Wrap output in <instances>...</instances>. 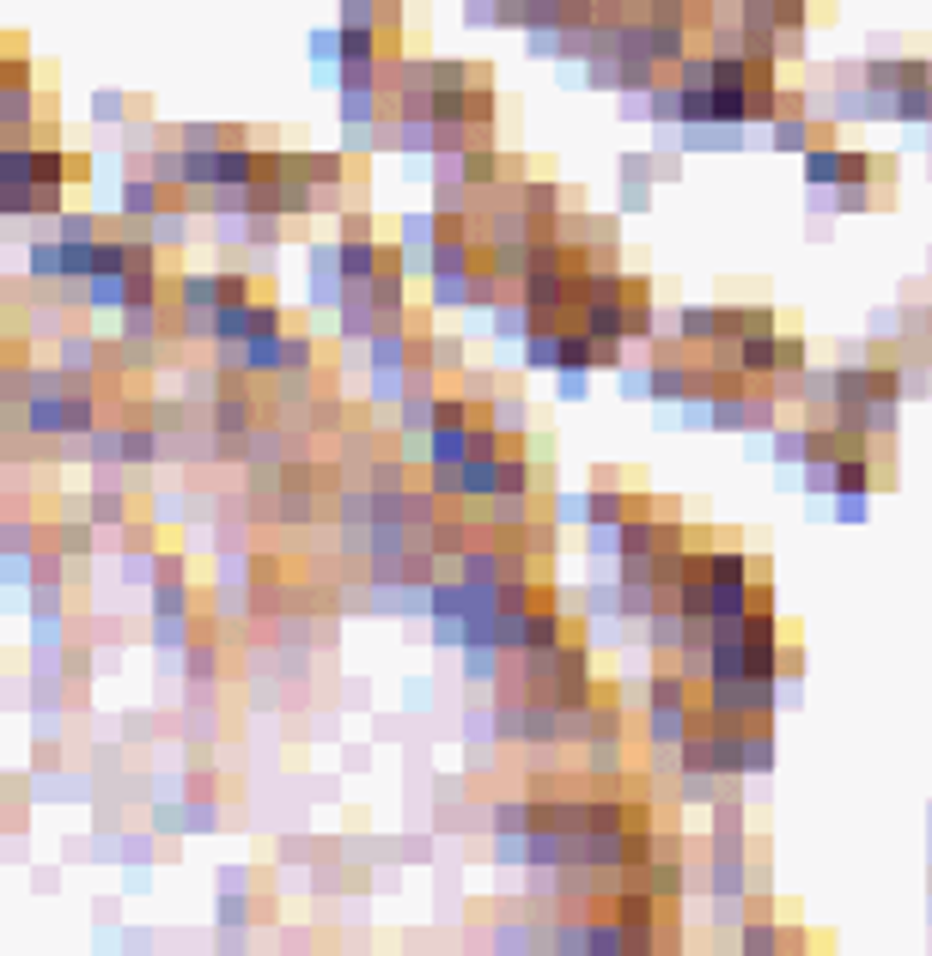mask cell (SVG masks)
I'll list each match as a JSON object with an SVG mask.
<instances>
[{
    "label": "cell",
    "mask_w": 932,
    "mask_h": 956,
    "mask_svg": "<svg viewBox=\"0 0 932 956\" xmlns=\"http://www.w3.org/2000/svg\"><path fill=\"white\" fill-rule=\"evenodd\" d=\"M147 420H153V427H159V439H172V432H184V420H189V415H184V402L159 397V408H153V415H147Z\"/></svg>",
    "instance_id": "obj_6"
},
{
    "label": "cell",
    "mask_w": 932,
    "mask_h": 956,
    "mask_svg": "<svg viewBox=\"0 0 932 956\" xmlns=\"http://www.w3.org/2000/svg\"><path fill=\"white\" fill-rule=\"evenodd\" d=\"M62 177H67V189H74V184H92V153H67Z\"/></svg>",
    "instance_id": "obj_8"
},
{
    "label": "cell",
    "mask_w": 932,
    "mask_h": 956,
    "mask_svg": "<svg viewBox=\"0 0 932 956\" xmlns=\"http://www.w3.org/2000/svg\"><path fill=\"white\" fill-rule=\"evenodd\" d=\"M55 238H62V244H98V238H104V219L86 214V207H67V214L55 219Z\"/></svg>",
    "instance_id": "obj_2"
},
{
    "label": "cell",
    "mask_w": 932,
    "mask_h": 956,
    "mask_svg": "<svg viewBox=\"0 0 932 956\" xmlns=\"http://www.w3.org/2000/svg\"><path fill=\"white\" fill-rule=\"evenodd\" d=\"M7 55H13V49H7ZM7 55H0V92H7Z\"/></svg>",
    "instance_id": "obj_9"
},
{
    "label": "cell",
    "mask_w": 932,
    "mask_h": 956,
    "mask_svg": "<svg viewBox=\"0 0 932 956\" xmlns=\"http://www.w3.org/2000/svg\"><path fill=\"white\" fill-rule=\"evenodd\" d=\"M104 348H98L92 336H79V329H62V341H55V372H67V378H98L104 372Z\"/></svg>",
    "instance_id": "obj_1"
},
{
    "label": "cell",
    "mask_w": 932,
    "mask_h": 956,
    "mask_svg": "<svg viewBox=\"0 0 932 956\" xmlns=\"http://www.w3.org/2000/svg\"><path fill=\"white\" fill-rule=\"evenodd\" d=\"M123 110H128L123 92H98V110H92V116H98V123H123Z\"/></svg>",
    "instance_id": "obj_7"
},
{
    "label": "cell",
    "mask_w": 932,
    "mask_h": 956,
    "mask_svg": "<svg viewBox=\"0 0 932 956\" xmlns=\"http://www.w3.org/2000/svg\"><path fill=\"white\" fill-rule=\"evenodd\" d=\"M86 549H92V525H86V518H62V525H55V555H86Z\"/></svg>",
    "instance_id": "obj_4"
},
{
    "label": "cell",
    "mask_w": 932,
    "mask_h": 956,
    "mask_svg": "<svg viewBox=\"0 0 932 956\" xmlns=\"http://www.w3.org/2000/svg\"><path fill=\"white\" fill-rule=\"evenodd\" d=\"M92 525H128V506L116 488H98L92 494Z\"/></svg>",
    "instance_id": "obj_5"
},
{
    "label": "cell",
    "mask_w": 932,
    "mask_h": 956,
    "mask_svg": "<svg viewBox=\"0 0 932 956\" xmlns=\"http://www.w3.org/2000/svg\"><path fill=\"white\" fill-rule=\"evenodd\" d=\"M25 275L32 280H62V244H55V238H37V244L25 250Z\"/></svg>",
    "instance_id": "obj_3"
}]
</instances>
